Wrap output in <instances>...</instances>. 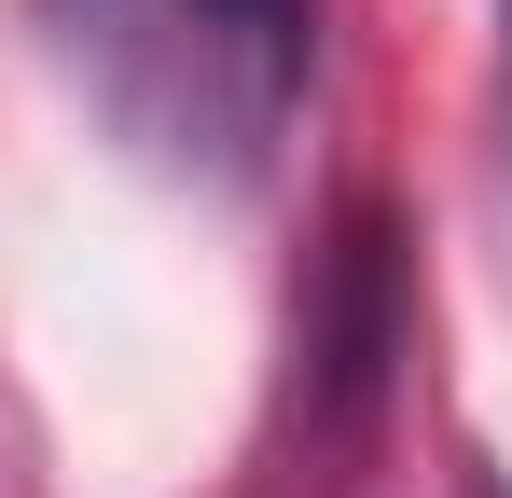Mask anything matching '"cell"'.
Instances as JSON below:
<instances>
[{"instance_id":"1","label":"cell","mask_w":512,"mask_h":498,"mask_svg":"<svg viewBox=\"0 0 512 498\" xmlns=\"http://www.w3.org/2000/svg\"><path fill=\"white\" fill-rule=\"evenodd\" d=\"M153 14L194 42V97L236 125H263L305 70V0H153Z\"/></svg>"},{"instance_id":"2","label":"cell","mask_w":512,"mask_h":498,"mask_svg":"<svg viewBox=\"0 0 512 498\" xmlns=\"http://www.w3.org/2000/svg\"><path fill=\"white\" fill-rule=\"evenodd\" d=\"M499 28H512V0H499Z\"/></svg>"}]
</instances>
